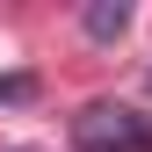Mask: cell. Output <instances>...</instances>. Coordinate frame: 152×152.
Wrapping results in <instances>:
<instances>
[{
    "instance_id": "3",
    "label": "cell",
    "mask_w": 152,
    "mask_h": 152,
    "mask_svg": "<svg viewBox=\"0 0 152 152\" xmlns=\"http://www.w3.org/2000/svg\"><path fill=\"white\" fill-rule=\"evenodd\" d=\"M0 102H36V72H0Z\"/></svg>"
},
{
    "instance_id": "2",
    "label": "cell",
    "mask_w": 152,
    "mask_h": 152,
    "mask_svg": "<svg viewBox=\"0 0 152 152\" xmlns=\"http://www.w3.org/2000/svg\"><path fill=\"white\" fill-rule=\"evenodd\" d=\"M80 29L94 36V44H116V36L130 29V7H123V0H87V15H80Z\"/></svg>"
},
{
    "instance_id": "4",
    "label": "cell",
    "mask_w": 152,
    "mask_h": 152,
    "mask_svg": "<svg viewBox=\"0 0 152 152\" xmlns=\"http://www.w3.org/2000/svg\"><path fill=\"white\" fill-rule=\"evenodd\" d=\"M145 80H152V72H145Z\"/></svg>"
},
{
    "instance_id": "1",
    "label": "cell",
    "mask_w": 152,
    "mask_h": 152,
    "mask_svg": "<svg viewBox=\"0 0 152 152\" xmlns=\"http://www.w3.org/2000/svg\"><path fill=\"white\" fill-rule=\"evenodd\" d=\"M72 145L80 152H152V116H138L130 102H94L72 116Z\"/></svg>"
}]
</instances>
